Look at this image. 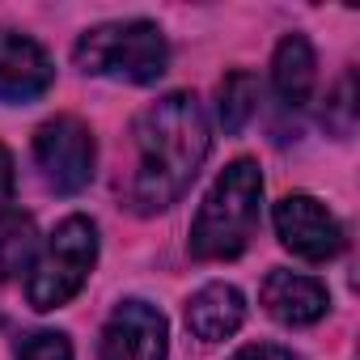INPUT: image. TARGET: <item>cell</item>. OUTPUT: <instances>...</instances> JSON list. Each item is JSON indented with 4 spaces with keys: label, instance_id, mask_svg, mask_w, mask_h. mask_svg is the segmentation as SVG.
<instances>
[{
    "label": "cell",
    "instance_id": "obj_12",
    "mask_svg": "<svg viewBox=\"0 0 360 360\" xmlns=\"http://www.w3.org/2000/svg\"><path fill=\"white\" fill-rule=\"evenodd\" d=\"M259 110V77L250 68H233L225 72V81L217 85V119L229 136H238Z\"/></svg>",
    "mask_w": 360,
    "mask_h": 360
},
{
    "label": "cell",
    "instance_id": "obj_17",
    "mask_svg": "<svg viewBox=\"0 0 360 360\" xmlns=\"http://www.w3.org/2000/svg\"><path fill=\"white\" fill-rule=\"evenodd\" d=\"M13 187H18V174H13V153H9L5 144H0V212L9 208Z\"/></svg>",
    "mask_w": 360,
    "mask_h": 360
},
{
    "label": "cell",
    "instance_id": "obj_8",
    "mask_svg": "<svg viewBox=\"0 0 360 360\" xmlns=\"http://www.w3.org/2000/svg\"><path fill=\"white\" fill-rule=\"evenodd\" d=\"M56 85L51 56L22 30H0V102L26 106Z\"/></svg>",
    "mask_w": 360,
    "mask_h": 360
},
{
    "label": "cell",
    "instance_id": "obj_14",
    "mask_svg": "<svg viewBox=\"0 0 360 360\" xmlns=\"http://www.w3.org/2000/svg\"><path fill=\"white\" fill-rule=\"evenodd\" d=\"M322 127H330L335 136H352V127H356V77L352 72H343L330 102L322 106Z\"/></svg>",
    "mask_w": 360,
    "mask_h": 360
},
{
    "label": "cell",
    "instance_id": "obj_2",
    "mask_svg": "<svg viewBox=\"0 0 360 360\" xmlns=\"http://www.w3.org/2000/svg\"><path fill=\"white\" fill-rule=\"evenodd\" d=\"M259 204H263L259 161H250V157L229 161L191 221V242H187L191 259H200V263L238 259L259 229Z\"/></svg>",
    "mask_w": 360,
    "mask_h": 360
},
{
    "label": "cell",
    "instance_id": "obj_13",
    "mask_svg": "<svg viewBox=\"0 0 360 360\" xmlns=\"http://www.w3.org/2000/svg\"><path fill=\"white\" fill-rule=\"evenodd\" d=\"M39 255V233L34 221L26 212L5 208L0 212V280H13L18 271H26Z\"/></svg>",
    "mask_w": 360,
    "mask_h": 360
},
{
    "label": "cell",
    "instance_id": "obj_7",
    "mask_svg": "<svg viewBox=\"0 0 360 360\" xmlns=\"http://www.w3.org/2000/svg\"><path fill=\"white\" fill-rule=\"evenodd\" d=\"M169 326L165 314L140 297H127L110 309L98 343V360H165Z\"/></svg>",
    "mask_w": 360,
    "mask_h": 360
},
{
    "label": "cell",
    "instance_id": "obj_11",
    "mask_svg": "<svg viewBox=\"0 0 360 360\" xmlns=\"http://www.w3.org/2000/svg\"><path fill=\"white\" fill-rule=\"evenodd\" d=\"M314 81H318V56H314V43L305 34H288L280 47H276V60H271V85L280 94V102L288 110H301L309 98H314Z\"/></svg>",
    "mask_w": 360,
    "mask_h": 360
},
{
    "label": "cell",
    "instance_id": "obj_6",
    "mask_svg": "<svg viewBox=\"0 0 360 360\" xmlns=\"http://www.w3.org/2000/svg\"><path fill=\"white\" fill-rule=\"evenodd\" d=\"M271 221H276V238L305 263H326L343 250V225L335 221V212L322 200H314L305 191L284 195L276 204Z\"/></svg>",
    "mask_w": 360,
    "mask_h": 360
},
{
    "label": "cell",
    "instance_id": "obj_4",
    "mask_svg": "<svg viewBox=\"0 0 360 360\" xmlns=\"http://www.w3.org/2000/svg\"><path fill=\"white\" fill-rule=\"evenodd\" d=\"M94 263H98V225L89 217H64L30 263V280H26L30 305L43 314L68 305L85 288Z\"/></svg>",
    "mask_w": 360,
    "mask_h": 360
},
{
    "label": "cell",
    "instance_id": "obj_1",
    "mask_svg": "<svg viewBox=\"0 0 360 360\" xmlns=\"http://www.w3.org/2000/svg\"><path fill=\"white\" fill-rule=\"evenodd\" d=\"M212 148V123L195 94L178 89L144 106L131 123V169L119 183L136 217H157L187 195Z\"/></svg>",
    "mask_w": 360,
    "mask_h": 360
},
{
    "label": "cell",
    "instance_id": "obj_5",
    "mask_svg": "<svg viewBox=\"0 0 360 360\" xmlns=\"http://www.w3.org/2000/svg\"><path fill=\"white\" fill-rule=\"evenodd\" d=\"M34 161L43 169V183L56 195H77L94 183L98 165V140L85 119L56 115L34 131Z\"/></svg>",
    "mask_w": 360,
    "mask_h": 360
},
{
    "label": "cell",
    "instance_id": "obj_3",
    "mask_svg": "<svg viewBox=\"0 0 360 360\" xmlns=\"http://www.w3.org/2000/svg\"><path fill=\"white\" fill-rule=\"evenodd\" d=\"M72 64L85 77L127 81V85H153L169 68V43L157 22L127 18V22H102L85 30L72 47Z\"/></svg>",
    "mask_w": 360,
    "mask_h": 360
},
{
    "label": "cell",
    "instance_id": "obj_10",
    "mask_svg": "<svg viewBox=\"0 0 360 360\" xmlns=\"http://www.w3.org/2000/svg\"><path fill=\"white\" fill-rule=\"evenodd\" d=\"M242 322H246V297H242L238 284L217 280V284H204L187 301V326L204 343H221V339L238 335Z\"/></svg>",
    "mask_w": 360,
    "mask_h": 360
},
{
    "label": "cell",
    "instance_id": "obj_9",
    "mask_svg": "<svg viewBox=\"0 0 360 360\" xmlns=\"http://www.w3.org/2000/svg\"><path fill=\"white\" fill-rule=\"evenodd\" d=\"M259 301L284 326H309V322L326 318V309H330V292H326L322 280L301 276V271H284V267L267 271V280L259 288Z\"/></svg>",
    "mask_w": 360,
    "mask_h": 360
},
{
    "label": "cell",
    "instance_id": "obj_15",
    "mask_svg": "<svg viewBox=\"0 0 360 360\" xmlns=\"http://www.w3.org/2000/svg\"><path fill=\"white\" fill-rule=\"evenodd\" d=\"M18 360H72V343L60 330H34L22 339Z\"/></svg>",
    "mask_w": 360,
    "mask_h": 360
},
{
    "label": "cell",
    "instance_id": "obj_16",
    "mask_svg": "<svg viewBox=\"0 0 360 360\" xmlns=\"http://www.w3.org/2000/svg\"><path fill=\"white\" fill-rule=\"evenodd\" d=\"M229 360H297L288 347H280V343H246V347H238Z\"/></svg>",
    "mask_w": 360,
    "mask_h": 360
}]
</instances>
